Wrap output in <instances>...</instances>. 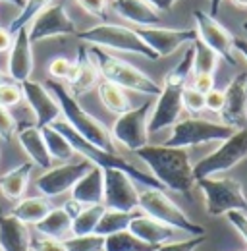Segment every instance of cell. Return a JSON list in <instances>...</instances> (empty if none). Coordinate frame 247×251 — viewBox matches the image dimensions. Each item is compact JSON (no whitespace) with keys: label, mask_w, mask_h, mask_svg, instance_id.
<instances>
[{"label":"cell","mask_w":247,"mask_h":251,"mask_svg":"<svg viewBox=\"0 0 247 251\" xmlns=\"http://www.w3.org/2000/svg\"><path fill=\"white\" fill-rule=\"evenodd\" d=\"M135 153L151 168L153 176L160 182L162 188L191 197L195 178L191 158L185 149L166 145H145Z\"/></svg>","instance_id":"6da1fadb"},{"label":"cell","mask_w":247,"mask_h":251,"mask_svg":"<svg viewBox=\"0 0 247 251\" xmlns=\"http://www.w3.org/2000/svg\"><path fill=\"white\" fill-rule=\"evenodd\" d=\"M47 89L54 95V99L60 104V112L64 114V122L70 126L74 131H77L83 139H87L89 143L108 151V153H116L114 147V139L108 131V127L102 124L100 120H97L93 114H89L75 97H72L70 91L62 85L60 81L50 79L47 83Z\"/></svg>","instance_id":"7a4b0ae2"},{"label":"cell","mask_w":247,"mask_h":251,"mask_svg":"<svg viewBox=\"0 0 247 251\" xmlns=\"http://www.w3.org/2000/svg\"><path fill=\"white\" fill-rule=\"evenodd\" d=\"M50 126H52L54 129H58L62 135L70 141L74 153H79L85 160H89L95 166H99V168H102V170H104V168H118V170H124L131 180H135V182H139V184H143V186H147V188L164 189L153 174H147V172L139 170L137 166H133L131 162H127V160L120 157L118 153H108V151H104V149H100V147L89 143L87 139H83L77 131H74V129L66 124L64 120H60V118H58L56 122H52Z\"/></svg>","instance_id":"3957f363"},{"label":"cell","mask_w":247,"mask_h":251,"mask_svg":"<svg viewBox=\"0 0 247 251\" xmlns=\"http://www.w3.org/2000/svg\"><path fill=\"white\" fill-rule=\"evenodd\" d=\"M89 52L99 66L100 75L106 81H110L122 89H129V91L149 95V97H158L162 91V85L151 79L145 72H141L139 68L131 66L129 62L102 50L100 47H91Z\"/></svg>","instance_id":"277c9868"},{"label":"cell","mask_w":247,"mask_h":251,"mask_svg":"<svg viewBox=\"0 0 247 251\" xmlns=\"http://www.w3.org/2000/svg\"><path fill=\"white\" fill-rule=\"evenodd\" d=\"M75 35H77V39H81L83 43H89L93 47L139 54L147 60H158V56L143 43V39L131 27H124V25H116V24H99L95 27H89V29L75 33Z\"/></svg>","instance_id":"5b68a950"},{"label":"cell","mask_w":247,"mask_h":251,"mask_svg":"<svg viewBox=\"0 0 247 251\" xmlns=\"http://www.w3.org/2000/svg\"><path fill=\"white\" fill-rule=\"evenodd\" d=\"M195 184L205 195V209L211 217H222L230 211L247 213L244 186L234 178H199Z\"/></svg>","instance_id":"8992f818"},{"label":"cell","mask_w":247,"mask_h":251,"mask_svg":"<svg viewBox=\"0 0 247 251\" xmlns=\"http://www.w3.org/2000/svg\"><path fill=\"white\" fill-rule=\"evenodd\" d=\"M139 209L143 215L151 217L154 220H160L176 230H184L191 236H203L207 234L203 226L195 224L193 220L185 215L184 211L164 193V189L147 188L139 193Z\"/></svg>","instance_id":"52a82bcc"},{"label":"cell","mask_w":247,"mask_h":251,"mask_svg":"<svg viewBox=\"0 0 247 251\" xmlns=\"http://www.w3.org/2000/svg\"><path fill=\"white\" fill-rule=\"evenodd\" d=\"M236 127L224 124V122H211L203 118H185L176 122L172 127V135L162 143L166 147H195L211 141H224L228 139Z\"/></svg>","instance_id":"ba28073f"},{"label":"cell","mask_w":247,"mask_h":251,"mask_svg":"<svg viewBox=\"0 0 247 251\" xmlns=\"http://www.w3.org/2000/svg\"><path fill=\"white\" fill-rule=\"evenodd\" d=\"M247 158V127L236 129L228 139L222 141V145L203 157L193 166V178H209L220 172H226L240 164Z\"/></svg>","instance_id":"9c48e42d"},{"label":"cell","mask_w":247,"mask_h":251,"mask_svg":"<svg viewBox=\"0 0 247 251\" xmlns=\"http://www.w3.org/2000/svg\"><path fill=\"white\" fill-rule=\"evenodd\" d=\"M151 108L153 102L147 100L137 108H129L127 112H124L118 116V120L114 122L110 135L114 141L122 143L125 149L129 151H137L145 145H149V116H151Z\"/></svg>","instance_id":"30bf717a"},{"label":"cell","mask_w":247,"mask_h":251,"mask_svg":"<svg viewBox=\"0 0 247 251\" xmlns=\"http://www.w3.org/2000/svg\"><path fill=\"white\" fill-rule=\"evenodd\" d=\"M104 191H102V205L114 211H137L139 209V191L133 180L118 168H104Z\"/></svg>","instance_id":"8fae6325"},{"label":"cell","mask_w":247,"mask_h":251,"mask_svg":"<svg viewBox=\"0 0 247 251\" xmlns=\"http://www.w3.org/2000/svg\"><path fill=\"white\" fill-rule=\"evenodd\" d=\"M27 33H29L31 45H33V43H41L50 37L75 35L77 29L62 4H50L31 20L27 25Z\"/></svg>","instance_id":"7c38bea8"},{"label":"cell","mask_w":247,"mask_h":251,"mask_svg":"<svg viewBox=\"0 0 247 251\" xmlns=\"http://www.w3.org/2000/svg\"><path fill=\"white\" fill-rule=\"evenodd\" d=\"M195 18V31L197 37L216 52V56L224 58L230 66H236L238 60L234 56V35L228 31L216 18L209 16L207 12L195 10L193 12Z\"/></svg>","instance_id":"4fadbf2b"},{"label":"cell","mask_w":247,"mask_h":251,"mask_svg":"<svg viewBox=\"0 0 247 251\" xmlns=\"http://www.w3.org/2000/svg\"><path fill=\"white\" fill-rule=\"evenodd\" d=\"M185 85L182 83H174L164 79L162 81V91L158 95V100L151 108V116H149V124L147 129L149 133H156L164 127H170L178 122L184 106H182V91Z\"/></svg>","instance_id":"5bb4252c"},{"label":"cell","mask_w":247,"mask_h":251,"mask_svg":"<svg viewBox=\"0 0 247 251\" xmlns=\"http://www.w3.org/2000/svg\"><path fill=\"white\" fill-rule=\"evenodd\" d=\"M135 33L143 39V43L153 50L158 58L170 56L182 45H191L197 39L195 29H170V27H137Z\"/></svg>","instance_id":"9a60e30c"},{"label":"cell","mask_w":247,"mask_h":251,"mask_svg":"<svg viewBox=\"0 0 247 251\" xmlns=\"http://www.w3.org/2000/svg\"><path fill=\"white\" fill-rule=\"evenodd\" d=\"M91 162L89 160H81V162H74V164H62L56 168H47L45 174H41L37 178V189L45 195V197H56L74 188V184L87 172L91 170Z\"/></svg>","instance_id":"2e32d148"},{"label":"cell","mask_w":247,"mask_h":251,"mask_svg":"<svg viewBox=\"0 0 247 251\" xmlns=\"http://www.w3.org/2000/svg\"><path fill=\"white\" fill-rule=\"evenodd\" d=\"M22 93L24 99L27 100L29 108L33 110L35 118H37V127H45L50 126L52 122H56L60 118V104L54 99V95L50 93L43 83L39 81H22Z\"/></svg>","instance_id":"e0dca14e"},{"label":"cell","mask_w":247,"mask_h":251,"mask_svg":"<svg viewBox=\"0 0 247 251\" xmlns=\"http://www.w3.org/2000/svg\"><path fill=\"white\" fill-rule=\"evenodd\" d=\"M222 122L236 129L246 127L247 120V74H238L224 89V106L220 110Z\"/></svg>","instance_id":"ac0fdd59"},{"label":"cell","mask_w":247,"mask_h":251,"mask_svg":"<svg viewBox=\"0 0 247 251\" xmlns=\"http://www.w3.org/2000/svg\"><path fill=\"white\" fill-rule=\"evenodd\" d=\"M66 81H68V91L75 99L89 93L93 87L99 85L100 72H99V66H97L87 47L81 45L77 49V58L72 64V72H70V77Z\"/></svg>","instance_id":"d6986e66"},{"label":"cell","mask_w":247,"mask_h":251,"mask_svg":"<svg viewBox=\"0 0 247 251\" xmlns=\"http://www.w3.org/2000/svg\"><path fill=\"white\" fill-rule=\"evenodd\" d=\"M8 74L16 83L27 81L33 74V45L29 41L27 27L14 33L8 58Z\"/></svg>","instance_id":"ffe728a7"},{"label":"cell","mask_w":247,"mask_h":251,"mask_svg":"<svg viewBox=\"0 0 247 251\" xmlns=\"http://www.w3.org/2000/svg\"><path fill=\"white\" fill-rule=\"evenodd\" d=\"M127 230L135 238H139L141 242H145L151 248H156V246H162V244L170 242L174 238V234H176V228H172V226H168V224H164L160 220L151 219V217H147L143 213L137 215L129 222Z\"/></svg>","instance_id":"44dd1931"},{"label":"cell","mask_w":247,"mask_h":251,"mask_svg":"<svg viewBox=\"0 0 247 251\" xmlns=\"http://www.w3.org/2000/svg\"><path fill=\"white\" fill-rule=\"evenodd\" d=\"M0 251H31L29 228L14 215H0Z\"/></svg>","instance_id":"7402d4cb"},{"label":"cell","mask_w":247,"mask_h":251,"mask_svg":"<svg viewBox=\"0 0 247 251\" xmlns=\"http://www.w3.org/2000/svg\"><path fill=\"white\" fill-rule=\"evenodd\" d=\"M16 137H18L20 147L25 151V155L29 157V160L35 166H41L45 170L52 166V158L47 151L41 127H37L35 124L24 126V127L16 129Z\"/></svg>","instance_id":"603a6c76"},{"label":"cell","mask_w":247,"mask_h":251,"mask_svg":"<svg viewBox=\"0 0 247 251\" xmlns=\"http://www.w3.org/2000/svg\"><path fill=\"white\" fill-rule=\"evenodd\" d=\"M112 10L137 27H149L160 22V14L147 0H112Z\"/></svg>","instance_id":"cb8c5ba5"},{"label":"cell","mask_w":247,"mask_h":251,"mask_svg":"<svg viewBox=\"0 0 247 251\" xmlns=\"http://www.w3.org/2000/svg\"><path fill=\"white\" fill-rule=\"evenodd\" d=\"M72 191V199L79 201L81 205H99L102 203V191H104V178L102 168L93 164L91 170H87L75 184Z\"/></svg>","instance_id":"d4e9b609"},{"label":"cell","mask_w":247,"mask_h":251,"mask_svg":"<svg viewBox=\"0 0 247 251\" xmlns=\"http://www.w3.org/2000/svg\"><path fill=\"white\" fill-rule=\"evenodd\" d=\"M33 168H35V164L29 160V162H22L16 168H12L6 174H2L0 176V193L10 201L24 199Z\"/></svg>","instance_id":"484cf974"},{"label":"cell","mask_w":247,"mask_h":251,"mask_svg":"<svg viewBox=\"0 0 247 251\" xmlns=\"http://www.w3.org/2000/svg\"><path fill=\"white\" fill-rule=\"evenodd\" d=\"M52 209V203L49 197L41 195V197H27V199H20L16 201V207L12 209L10 215H14L18 220H22L24 224H37L39 220H43L49 211Z\"/></svg>","instance_id":"4316f807"},{"label":"cell","mask_w":247,"mask_h":251,"mask_svg":"<svg viewBox=\"0 0 247 251\" xmlns=\"http://www.w3.org/2000/svg\"><path fill=\"white\" fill-rule=\"evenodd\" d=\"M35 228H37V234H41V236L64 240L68 234H72V219L66 215V211L62 207L58 209L52 207L45 219L35 224Z\"/></svg>","instance_id":"83f0119b"},{"label":"cell","mask_w":247,"mask_h":251,"mask_svg":"<svg viewBox=\"0 0 247 251\" xmlns=\"http://www.w3.org/2000/svg\"><path fill=\"white\" fill-rule=\"evenodd\" d=\"M97 91H99V99L104 104V108L108 112H112V114H118L120 116V114L127 112L131 108V102H129L127 95L124 93L122 87H118V85H114V83H110L106 79L99 81Z\"/></svg>","instance_id":"f1b7e54d"},{"label":"cell","mask_w":247,"mask_h":251,"mask_svg":"<svg viewBox=\"0 0 247 251\" xmlns=\"http://www.w3.org/2000/svg\"><path fill=\"white\" fill-rule=\"evenodd\" d=\"M137 215H141V213H135V211H129V213H125V211L104 209L102 217H100L99 224H97V228H95V234H97V236H102V238H106V236H110V234H116V232L127 230L129 222L135 219Z\"/></svg>","instance_id":"f546056e"},{"label":"cell","mask_w":247,"mask_h":251,"mask_svg":"<svg viewBox=\"0 0 247 251\" xmlns=\"http://www.w3.org/2000/svg\"><path fill=\"white\" fill-rule=\"evenodd\" d=\"M41 133H43L47 151L52 160H70L74 157V149H72L70 141L58 129H54L52 126H45V127H41Z\"/></svg>","instance_id":"4dcf8cb0"},{"label":"cell","mask_w":247,"mask_h":251,"mask_svg":"<svg viewBox=\"0 0 247 251\" xmlns=\"http://www.w3.org/2000/svg\"><path fill=\"white\" fill-rule=\"evenodd\" d=\"M102 251H154V248L135 238L129 230H122L104 238Z\"/></svg>","instance_id":"1f68e13d"},{"label":"cell","mask_w":247,"mask_h":251,"mask_svg":"<svg viewBox=\"0 0 247 251\" xmlns=\"http://www.w3.org/2000/svg\"><path fill=\"white\" fill-rule=\"evenodd\" d=\"M104 205H87L75 219L72 220V236H87V234H95V228L99 224V220L104 213Z\"/></svg>","instance_id":"d6a6232c"},{"label":"cell","mask_w":247,"mask_h":251,"mask_svg":"<svg viewBox=\"0 0 247 251\" xmlns=\"http://www.w3.org/2000/svg\"><path fill=\"white\" fill-rule=\"evenodd\" d=\"M193 47V74H215L216 52L209 49L199 37L191 43Z\"/></svg>","instance_id":"836d02e7"},{"label":"cell","mask_w":247,"mask_h":251,"mask_svg":"<svg viewBox=\"0 0 247 251\" xmlns=\"http://www.w3.org/2000/svg\"><path fill=\"white\" fill-rule=\"evenodd\" d=\"M50 2H52V0H24V6H22V10H20V14H18V16L10 22V25H8V33L14 35V33L20 31V29L27 27L31 20H33L39 12H43L47 6H50Z\"/></svg>","instance_id":"e575fe53"},{"label":"cell","mask_w":247,"mask_h":251,"mask_svg":"<svg viewBox=\"0 0 247 251\" xmlns=\"http://www.w3.org/2000/svg\"><path fill=\"white\" fill-rule=\"evenodd\" d=\"M62 242L66 251H102L104 238L97 234H87V236H70L64 238Z\"/></svg>","instance_id":"d590c367"},{"label":"cell","mask_w":247,"mask_h":251,"mask_svg":"<svg viewBox=\"0 0 247 251\" xmlns=\"http://www.w3.org/2000/svg\"><path fill=\"white\" fill-rule=\"evenodd\" d=\"M182 106L189 114H199L205 110V95L197 91L195 87L185 85L182 91Z\"/></svg>","instance_id":"8d00e7d4"},{"label":"cell","mask_w":247,"mask_h":251,"mask_svg":"<svg viewBox=\"0 0 247 251\" xmlns=\"http://www.w3.org/2000/svg\"><path fill=\"white\" fill-rule=\"evenodd\" d=\"M24 99V93H22V85L16 83V81H2L0 83V104L10 108V106H16L20 104V100Z\"/></svg>","instance_id":"74e56055"},{"label":"cell","mask_w":247,"mask_h":251,"mask_svg":"<svg viewBox=\"0 0 247 251\" xmlns=\"http://www.w3.org/2000/svg\"><path fill=\"white\" fill-rule=\"evenodd\" d=\"M207 240V234L203 236H191L189 240H184V242H174V244H162V246H156L154 251H195L203 242Z\"/></svg>","instance_id":"f35d334b"},{"label":"cell","mask_w":247,"mask_h":251,"mask_svg":"<svg viewBox=\"0 0 247 251\" xmlns=\"http://www.w3.org/2000/svg\"><path fill=\"white\" fill-rule=\"evenodd\" d=\"M72 64L68 58L64 56H56L49 62V75L54 79V81H66L70 77V72H72Z\"/></svg>","instance_id":"ab89813d"},{"label":"cell","mask_w":247,"mask_h":251,"mask_svg":"<svg viewBox=\"0 0 247 251\" xmlns=\"http://www.w3.org/2000/svg\"><path fill=\"white\" fill-rule=\"evenodd\" d=\"M16 129H18L16 118L10 114V110L6 106L0 104V139L2 141H10L16 135Z\"/></svg>","instance_id":"60d3db41"},{"label":"cell","mask_w":247,"mask_h":251,"mask_svg":"<svg viewBox=\"0 0 247 251\" xmlns=\"http://www.w3.org/2000/svg\"><path fill=\"white\" fill-rule=\"evenodd\" d=\"M31 251H66V248L62 240L37 234V238H31Z\"/></svg>","instance_id":"b9f144b4"},{"label":"cell","mask_w":247,"mask_h":251,"mask_svg":"<svg viewBox=\"0 0 247 251\" xmlns=\"http://www.w3.org/2000/svg\"><path fill=\"white\" fill-rule=\"evenodd\" d=\"M87 14L106 22V10H108V0H75Z\"/></svg>","instance_id":"7bdbcfd3"},{"label":"cell","mask_w":247,"mask_h":251,"mask_svg":"<svg viewBox=\"0 0 247 251\" xmlns=\"http://www.w3.org/2000/svg\"><path fill=\"white\" fill-rule=\"evenodd\" d=\"M222 106H224V91L213 87L209 93H205V108H207V110L220 114Z\"/></svg>","instance_id":"ee69618b"},{"label":"cell","mask_w":247,"mask_h":251,"mask_svg":"<svg viewBox=\"0 0 247 251\" xmlns=\"http://www.w3.org/2000/svg\"><path fill=\"white\" fill-rule=\"evenodd\" d=\"M226 219L228 222L240 232V236L247 242V215L244 211H230L226 213Z\"/></svg>","instance_id":"f6af8a7d"},{"label":"cell","mask_w":247,"mask_h":251,"mask_svg":"<svg viewBox=\"0 0 247 251\" xmlns=\"http://www.w3.org/2000/svg\"><path fill=\"white\" fill-rule=\"evenodd\" d=\"M201 93H209L215 87V74H193V85Z\"/></svg>","instance_id":"bcb514c9"},{"label":"cell","mask_w":247,"mask_h":251,"mask_svg":"<svg viewBox=\"0 0 247 251\" xmlns=\"http://www.w3.org/2000/svg\"><path fill=\"white\" fill-rule=\"evenodd\" d=\"M62 209L66 211V215H68L70 219L74 220L79 213H81V211H83V209H85V205H81L79 201H75V199H72V197H70V199L64 203V207H62Z\"/></svg>","instance_id":"7dc6e473"},{"label":"cell","mask_w":247,"mask_h":251,"mask_svg":"<svg viewBox=\"0 0 247 251\" xmlns=\"http://www.w3.org/2000/svg\"><path fill=\"white\" fill-rule=\"evenodd\" d=\"M12 39H14V35H10L8 29L0 27V52L10 50V47H12Z\"/></svg>","instance_id":"c3c4849f"},{"label":"cell","mask_w":247,"mask_h":251,"mask_svg":"<svg viewBox=\"0 0 247 251\" xmlns=\"http://www.w3.org/2000/svg\"><path fill=\"white\" fill-rule=\"evenodd\" d=\"M147 2L153 6L156 12H168L176 4V0H147Z\"/></svg>","instance_id":"681fc988"},{"label":"cell","mask_w":247,"mask_h":251,"mask_svg":"<svg viewBox=\"0 0 247 251\" xmlns=\"http://www.w3.org/2000/svg\"><path fill=\"white\" fill-rule=\"evenodd\" d=\"M234 52H240V54L247 60V39L234 37Z\"/></svg>","instance_id":"f907efd6"},{"label":"cell","mask_w":247,"mask_h":251,"mask_svg":"<svg viewBox=\"0 0 247 251\" xmlns=\"http://www.w3.org/2000/svg\"><path fill=\"white\" fill-rule=\"evenodd\" d=\"M220 4H222V0H211V10H209V16H213V18H218V12H220Z\"/></svg>","instance_id":"816d5d0a"},{"label":"cell","mask_w":247,"mask_h":251,"mask_svg":"<svg viewBox=\"0 0 247 251\" xmlns=\"http://www.w3.org/2000/svg\"><path fill=\"white\" fill-rule=\"evenodd\" d=\"M232 4H236L238 8H247V0H232Z\"/></svg>","instance_id":"f5cc1de1"},{"label":"cell","mask_w":247,"mask_h":251,"mask_svg":"<svg viewBox=\"0 0 247 251\" xmlns=\"http://www.w3.org/2000/svg\"><path fill=\"white\" fill-rule=\"evenodd\" d=\"M4 2H8V4H14V6H24V0H4Z\"/></svg>","instance_id":"db71d44e"},{"label":"cell","mask_w":247,"mask_h":251,"mask_svg":"<svg viewBox=\"0 0 247 251\" xmlns=\"http://www.w3.org/2000/svg\"><path fill=\"white\" fill-rule=\"evenodd\" d=\"M4 81V74H2V70H0V83Z\"/></svg>","instance_id":"11a10c76"},{"label":"cell","mask_w":247,"mask_h":251,"mask_svg":"<svg viewBox=\"0 0 247 251\" xmlns=\"http://www.w3.org/2000/svg\"><path fill=\"white\" fill-rule=\"evenodd\" d=\"M242 27H244V29L247 31V22H244V25H242Z\"/></svg>","instance_id":"9f6ffc18"},{"label":"cell","mask_w":247,"mask_h":251,"mask_svg":"<svg viewBox=\"0 0 247 251\" xmlns=\"http://www.w3.org/2000/svg\"><path fill=\"white\" fill-rule=\"evenodd\" d=\"M246 251H247V250H246Z\"/></svg>","instance_id":"6f0895ef"}]
</instances>
